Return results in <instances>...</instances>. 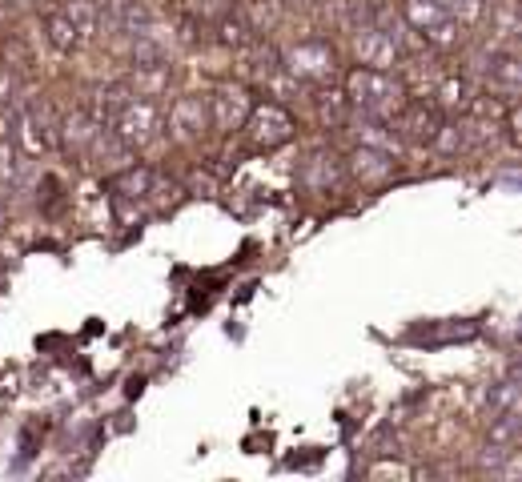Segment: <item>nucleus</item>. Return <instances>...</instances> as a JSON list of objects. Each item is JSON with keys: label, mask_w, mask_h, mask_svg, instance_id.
<instances>
[{"label": "nucleus", "mask_w": 522, "mask_h": 482, "mask_svg": "<svg viewBox=\"0 0 522 482\" xmlns=\"http://www.w3.org/2000/svg\"><path fill=\"white\" fill-rule=\"evenodd\" d=\"M101 25L121 29V33H145V29H153V13L145 0H105Z\"/></svg>", "instance_id": "8"}, {"label": "nucleus", "mask_w": 522, "mask_h": 482, "mask_svg": "<svg viewBox=\"0 0 522 482\" xmlns=\"http://www.w3.org/2000/svg\"><path fill=\"white\" fill-rule=\"evenodd\" d=\"M45 33H49V45H53L57 53H73V49L81 45V33H77L73 21L65 17V9H61V13H45Z\"/></svg>", "instance_id": "15"}, {"label": "nucleus", "mask_w": 522, "mask_h": 482, "mask_svg": "<svg viewBox=\"0 0 522 482\" xmlns=\"http://www.w3.org/2000/svg\"><path fill=\"white\" fill-rule=\"evenodd\" d=\"M286 69L298 77V81H310V85H322L338 73V57L330 49V41H298L290 53H286Z\"/></svg>", "instance_id": "2"}, {"label": "nucleus", "mask_w": 522, "mask_h": 482, "mask_svg": "<svg viewBox=\"0 0 522 482\" xmlns=\"http://www.w3.org/2000/svg\"><path fill=\"white\" fill-rule=\"evenodd\" d=\"M249 97L241 93V89H213V93H205V117H209V125L213 129H221V133H233V129H241L245 125V117H249Z\"/></svg>", "instance_id": "5"}, {"label": "nucleus", "mask_w": 522, "mask_h": 482, "mask_svg": "<svg viewBox=\"0 0 522 482\" xmlns=\"http://www.w3.org/2000/svg\"><path fill=\"white\" fill-rule=\"evenodd\" d=\"M129 101H133V89H129V85H109V89L101 93V117L113 121Z\"/></svg>", "instance_id": "21"}, {"label": "nucleus", "mask_w": 522, "mask_h": 482, "mask_svg": "<svg viewBox=\"0 0 522 482\" xmlns=\"http://www.w3.org/2000/svg\"><path fill=\"white\" fill-rule=\"evenodd\" d=\"M438 105H442V109H462V105H470V85L458 81V77L442 81V89H438Z\"/></svg>", "instance_id": "20"}, {"label": "nucleus", "mask_w": 522, "mask_h": 482, "mask_svg": "<svg viewBox=\"0 0 522 482\" xmlns=\"http://www.w3.org/2000/svg\"><path fill=\"white\" fill-rule=\"evenodd\" d=\"M494 21H498V33H502V37H514V33H518V17H514V5H510V0L494 13Z\"/></svg>", "instance_id": "25"}, {"label": "nucleus", "mask_w": 522, "mask_h": 482, "mask_svg": "<svg viewBox=\"0 0 522 482\" xmlns=\"http://www.w3.org/2000/svg\"><path fill=\"white\" fill-rule=\"evenodd\" d=\"M169 65L165 61H157V65H145V69H133V97H157L165 85H169Z\"/></svg>", "instance_id": "16"}, {"label": "nucleus", "mask_w": 522, "mask_h": 482, "mask_svg": "<svg viewBox=\"0 0 522 482\" xmlns=\"http://www.w3.org/2000/svg\"><path fill=\"white\" fill-rule=\"evenodd\" d=\"M65 17L73 21V29L81 37L101 29V5H97V0H65Z\"/></svg>", "instance_id": "17"}, {"label": "nucleus", "mask_w": 522, "mask_h": 482, "mask_svg": "<svg viewBox=\"0 0 522 482\" xmlns=\"http://www.w3.org/2000/svg\"><path fill=\"white\" fill-rule=\"evenodd\" d=\"M438 125H442V113H438V105L410 101V105L402 109V129H406L414 141H434Z\"/></svg>", "instance_id": "11"}, {"label": "nucleus", "mask_w": 522, "mask_h": 482, "mask_svg": "<svg viewBox=\"0 0 522 482\" xmlns=\"http://www.w3.org/2000/svg\"><path fill=\"white\" fill-rule=\"evenodd\" d=\"M17 177H21V149L9 137H0V181H17Z\"/></svg>", "instance_id": "23"}, {"label": "nucleus", "mask_w": 522, "mask_h": 482, "mask_svg": "<svg viewBox=\"0 0 522 482\" xmlns=\"http://www.w3.org/2000/svg\"><path fill=\"white\" fill-rule=\"evenodd\" d=\"M486 77H490V89H498L506 101H514V93H518V85H522V65H518L514 53H490Z\"/></svg>", "instance_id": "10"}, {"label": "nucleus", "mask_w": 522, "mask_h": 482, "mask_svg": "<svg viewBox=\"0 0 522 482\" xmlns=\"http://www.w3.org/2000/svg\"><path fill=\"white\" fill-rule=\"evenodd\" d=\"M486 406H490V414H514V410L522 406V398H518V382H514V378L494 382L490 394H486Z\"/></svg>", "instance_id": "18"}, {"label": "nucleus", "mask_w": 522, "mask_h": 482, "mask_svg": "<svg viewBox=\"0 0 522 482\" xmlns=\"http://www.w3.org/2000/svg\"><path fill=\"white\" fill-rule=\"evenodd\" d=\"M205 125H209V117H205V97H201V93H185V97L173 101V109H169V129H173L177 141H197Z\"/></svg>", "instance_id": "7"}, {"label": "nucleus", "mask_w": 522, "mask_h": 482, "mask_svg": "<svg viewBox=\"0 0 522 482\" xmlns=\"http://www.w3.org/2000/svg\"><path fill=\"white\" fill-rule=\"evenodd\" d=\"M157 125H161V113H157V105H153L149 97L129 101V105L113 117V133L121 137L125 149H141V145H149V141L157 137Z\"/></svg>", "instance_id": "3"}, {"label": "nucleus", "mask_w": 522, "mask_h": 482, "mask_svg": "<svg viewBox=\"0 0 522 482\" xmlns=\"http://www.w3.org/2000/svg\"><path fill=\"white\" fill-rule=\"evenodd\" d=\"M398 57H402V45L386 29L370 25V29L358 33V65H366V69H394Z\"/></svg>", "instance_id": "6"}, {"label": "nucleus", "mask_w": 522, "mask_h": 482, "mask_svg": "<svg viewBox=\"0 0 522 482\" xmlns=\"http://www.w3.org/2000/svg\"><path fill=\"white\" fill-rule=\"evenodd\" d=\"M438 5L446 9V17H454L458 25H470V21H478L482 17V0H438Z\"/></svg>", "instance_id": "22"}, {"label": "nucleus", "mask_w": 522, "mask_h": 482, "mask_svg": "<svg viewBox=\"0 0 522 482\" xmlns=\"http://www.w3.org/2000/svg\"><path fill=\"white\" fill-rule=\"evenodd\" d=\"M249 17H253V29H270L278 21V5H261V0H253Z\"/></svg>", "instance_id": "24"}, {"label": "nucleus", "mask_w": 522, "mask_h": 482, "mask_svg": "<svg viewBox=\"0 0 522 482\" xmlns=\"http://www.w3.org/2000/svg\"><path fill=\"white\" fill-rule=\"evenodd\" d=\"M245 129H249V141L257 149H278L294 137V117L282 105H257V109H249Z\"/></svg>", "instance_id": "4"}, {"label": "nucleus", "mask_w": 522, "mask_h": 482, "mask_svg": "<svg viewBox=\"0 0 522 482\" xmlns=\"http://www.w3.org/2000/svg\"><path fill=\"white\" fill-rule=\"evenodd\" d=\"M113 193H117V201H141V197H149V193H153V169H149V165H129V169H121V173L113 177Z\"/></svg>", "instance_id": "12"}, {"label": "nucleus", "mask_w": 522, "mask_h": 482, "mask_svg": "<svg viewBox=\"0 0 522 482\" xmlns=\"http://www.w3.org/2000/svg\"><path fill=\"white\" fill-rule=\"evenodd\" d=\"M402 21L414 29V33H430L446 21V9L438 5V0H402Z\"/></svg>", "instance_id": "13"}, {"label": "nucleus", "mask_w": 522, "mask_h": 482, "mask_svg": "<svg viewBox=\"0 0 522 482\" xmlns=\"http://www.w3.org/2000/svg\"><path fill=\"white\" fill-rule=\"evenodd\" d=\"M13 105V77L0 69V109H9Z\"/></svg>", "instance_id": "26"}, {"label": "nucleus", "mask_w": 522, "mask_h": 482, "mask_svg": "<svg viewBox=\"0 0 522 482\" xmlns=\"http://www.w3.org/2000/svg\"><path fill=\"white\" fill-rule=\"evenodd\" d=\"M346 89H350V101L366 117H374V121H390L402 109V85L390 77V69H366V65H358L346 77Z\"/></svg>", "instance_id": "1"}, {"label": "nucleus", "mask_w": 522, "mask_h": 482, "mask_svg": "<svg viewBox=\"0 0 522 482\" xmlns=\"http://www.w3.org/2000/svg\"><path fill=\"white\" fill-rule=\"evenodd\" d=\"M61 129H65V149H77V153H85V149L93 145V137H97V121H93L85 109H73V113L61 121Z\"/></svg>", "instance_id": "14"}, {"label": "nucleus", "mask_w": 522, "mask_h": 482, "mask_svg": "<svg viewBox=\"0 0 522 482\" xmlns=\"http://www.w3.org/2000/svg\"><path fill=\"white\" fill-rule=\"evenodd\" d=\"M5 5H9V9H29L33 0H5Z\"/></svg>", "instance_id": "27"}, {"label": "nucleus", "mask_w": 522, "mask_h": 482, "mask_svg": "<svg viewBox=\"0 0 522 482\" xmlns=\"http://www.w3.org/2000/svg\"><path fill=\"white\" fill-rule=\"evenodd\" d=\"M221 41L229 49H245L253 37H249V21L245 17H221Z\"/></svg>", "instance_id": "19"}, {"label": "nucleus", "mask_w": 522, "mask_h": 482, "mask_svg": "<svg viewBox=\"0 0 522 482\" xmlns=\"http://www.w3.org/2000/svg\"><path fill=\"white\" fill-rule=\"evenodd\" d=\"M350 173H354V181H362V185H382V181L394 177V153L374 149V145H362V149L350 153Z\"/></svg>", "instance_id": "9"}]
</instances>
